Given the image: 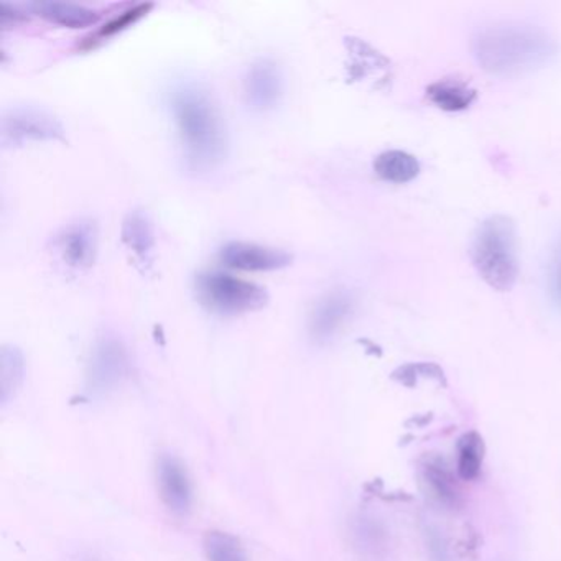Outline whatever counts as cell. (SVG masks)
Masks as SVG:
<instances>
[{
	"mask_svg": "<svg viewBox=\"0 0 561 561\" xmlns=\"http://www.w3.org/2000/svg\"><path fill=\"white\" fill-rule=\"evenodd\" d=\"M472 51L484 70L508 75L545 64L553 55L554 45L538 28L502 25L479 32Z\"/></svg>",
	"mask_w": 561,
	"mask_h": 561,
	"instance_id": "7a4b0ae2",
	"label": "cell"
},
{
	"mask_svg": "<svg viewBox=\"0 0 561 561\" xmlns=\"http://www.w3.org/2000/svg\"><path fill=\"white\" fill-rule=\"evenodd\" d=\"M221 261L238 271H280L290 265L291 255L280 249L264 248L249 242H229L222 248Z\"/></svg>",
	"mask_w": 561,
	"mask_h": 561,
	"instance_id": "ba28073f",
	"label": "cell"
},
{
	"mask_svg": "<svg viewBox=\"0 0 561 561\" xmlns=\"http://www.w3.org/2000/svg\"><path fill=\"white\" fill-rule=\"evenodd\" d=\"M353 297L344 290H333L321 297L310 314L311 340L314 343H327L341 330L351 311H353Z\"/></svg>",
	"mask_w": 561,
	"mask_h": 561,
	"instance_id": "52a82bcc",
	"label": "cell"
},
{
	"mask_svg": "<svg viewBox=\"0 0 561 561\" xmlns=\"http://www.w3.org/2000/svg\"><path fill=\"white\" fill-rule=\"evenodd\" d=\"M354 537L357 538L359 548H363L364 551H369V553H376L383 545L382 528H380L377 522H374V518H359L356 530H354Z\"/></svg>",
	"mask_w": 561,
	"mask_h": 561,
	"instance_id": "d6986e66",
	"label": "cell"
},
{
	"mask_svg": "<svg viewBox=\"0 0 561 561\" xmlns=\"http://www.w3.org/2000/svg\"><path fill=\"white\" fill-rule=\"evenodd\" d=\"M374 172L383 182L403 185L419 176L420 163L415 157L403 150H387L374 160Z\"/></svg>",
	"mask_w": 561,
	"mask_h": 561,
	"instance_id": "5bb4252c",
	"label": "cell"
},
{
	"mask_svg": "<svg viewBox=\"0 0 561 561\" xmlns=\"http://www.w3.org/2000/svg\"><path fill=\"white\" fill-rule=\"evenodd\" d=\"M152 9V4H140L136 5V8L129 9V11L123 12V14L114 18L110 24L104 25L100 32H98L96 37L107 38L113 37V35L119 34V32L126 31L130 25L136 24L137 21L147 15V12Z\"/></svg>",
	"mask_w": 561,
	"mask_h": 561,
	"instance_id": "ffe728a7",
	"label": "cell"
},
{
	"mask_svg": "<svg viewBox=\"0 0 561 561\" xmlns=\"http://www.w3.org/2000/svg\"><path fill=\"white\" fill-rule=\"evenodd\" d=\"M205 550L208 561H248L241 541L225 531H209Z\"/></svg>",
	"mask_w": 561,
	"mask_h": 561,
	"instance_id": "ac0fdd59",
	"label": "cell"
},
{
	"mask_svg": "<svg viewBox=\"0 0 561 561\" xmlns=\"http://www.w3.org/2000/svg\"><path fill=\"white\" fill-rule=\"evenodd\" d=\"M426 96L439 110L446 113H459L474 103L478 91L462 81L442 80L426 88Z\"/></svg>",
	"mask_w": 561,
	"mask_h": 561,
	"instance_id": "7c38bea8",
	"label": "cell"
},
{
	"mask_svg": "<svg viewBox=\"0 0 561 561\" xmlns=\"http://www.w3.org/2000/svg\"><path fill=\"white\" fill-rule=\"evenodd\" d=\"M245 96L254 110L267 111L277 106L282 98V73L272 60H259L245 77Z\"/></svg>",
	"mask_w": 561,
	"mask_h": 561,
	"instance_id": "8fae6325",
	"label": "cell"
},
{
	"mask_svg": "<svg viewBox=\"0 0 561 561\" xmlns=\"http://www.w3.org/2000/svg\"><path fill=\"white\" fill-rule=\"evenodd\" d=\"M160 494L167 507L176 515L188 514L192 508V482L179 459L163 456L157 469Z\"/></svg>",
	"mask_w": 561,
	"mask_h": 561,
	"instance_id": "30bf717a",
	"label": "cell"
},
{
	"mask_svg": "<svg viewBox=\"0 0 561 561\" xmlns=\"http://www.w3.org/2000/svg\"><path fill=\"white\" fill-rule=\"evenodd\" d=\"M484 458V445L478 433H466L459 439L458 446V474L465 481L478 478Z\"/></svg>",
	"mask_w": 561,
	"mask_h": 561,
	"instance_id": "e0dca14e",
	"label": "cell"
},
{
	"mask_svg": "<svg viewBox=\"0 0 561 561\" xmlns=\"http://www.w3.org/2000/svg\"><path fill=\"white\" fill-rule=\"evenodd\" d=\"M196 294L205 307L222 314L261 310L268 301L265 288L222 272L199 275L196 278Z\"/></svg>",
	"mask_w": 561,
	"mask_h": 561,
	"instance_id": "277c9868",
	"label": "cell"
},
{
	"mask_svg": "<svg viewBox=\"0 0 561 561\" xmlns=\"http://www.w3.org/2000/svg\"><path fill=\"white\" fill-rule=\"evenodd\" d=\"M35 14L44 18L51 24L68 28H84L96 24L100 15L91 9L77 4H64V2H37L31 5Z\"/></svg>",
	"mask_w": 561,
	"mask_h": 561,
	"instance_id": "4fadbf2b",
	"label": "cell"
},
{
	"mask_svg": "<svg viewBox=\"0 0 561 561\" xmlns=\"http://www.w3.org/2000/svg\"><path fill=\"white\" fill-rule=\"evenodd\" d=\"M57 248L61 259L70 267H91L98 252L96 226L91 221H78L68 226L58 236Z\"/></svg>",
	"mask_w": 561,
	"mask_h": 561,
	"instance_id": "9c48e42d",
	"label": "cell"
},
{
	"mask_svg": "<svg viewBox=\"0 0 561 561\" xmlns=\"http://www.w3.org/2000/svg\"><path fill=\"white\" fill-rule=\"evenodd\" d=\"M430 550L438 551L435 561H448V551H446L445 545H443L442 538L438 535L430 534Z\"/></svg>",
	"mask_w": 561,
	"mask_h": 561,
	"instance_id": "7402d4cb",
	"label": "cell"
},
{
	"mask_svg": "<svg viewBox=\"0 0 561 561\" xmlns=\"http://www.w3.org/2000/svg\"><path fill=\"white\" fill-rule=\"evenodd\" d=\"M517 228L508 216L482 221L471 245V261L485 284L508 291L518 277Z\"/></svg>",
	"mask_w": 561,
	"mask_h": 561,
	"instance_id": "3957f363",
	"label": "cell"
},
{
	"mask_svg": "<svg viewBox=\"0 0 561 561\" xmlns=\"http://www.w3.org/2000/svg\"><path fill=\"white\" fill-rule=\"evenodd\" d=\"M25 21H27V18H25L24 12L11 8L9 4L0 5V25H2V27L11 28Z\"/></svg>",
	"mask_w": 561,
	"mask_h": 561,
	"instance_id": "44dd1931",
	"label": "cell"
},
{
	"mask_svg": "<svg viewBox=\"0 0 561 561\" xmlns=\"http://www.w3.org/2000/svg\"><path fill=\"white\" fill-rule=\"evenodd\" d=\"M170 106L190 163L208 169L221 162L226 152L225 124L211 96L198 84H180L170 94Z\"/></svg>",
	"mask_w": 561,
	"mask_h": 561,
	"instance_id": "6da1fadb",
	"label": "cell"
},
{
	"mask_svg": "<svg viewBox=\"0 0 561 561\" xmlns=\"http://www.w3.org/2000/svg\"><path fill=\"white\" fill-rule=\"evenodd\" d=\"M422 471L423 479H425L433 497L438 499L445 505L458 504V488H456L455 479L451 478V472L448 471L443 459L430 456L426 458Z\"/></svg>",
	"mask_w": 561,
	"mask_h": 561,
	"instance_id": "9a60e30c",
	"label": "cell"
},
{
	"mask_svg": "<svg viewBox=\"0 0 561 561\" xmlns=\"http://www.w3.org/2000/svg\"><path fill=\"white\" fill-rule=\"evenodd\" d=\"M123 239L137 255L146 259L153 248V231L147 215L133 211L123 226Z\"/></svg>",
	"mask_w": 561,
	"mask_h": 561,
	"instance_id": "2e32d148",
	"label": "cell"
},
{
	"mask_svg": "<svg viewBox=\"0 0 561 561\" xmlns=\"http://www.w3.org/2000/svg\"><path fill=\"white\" fill-rule=\"evenodd\" d=\"M127 373V353L114 337L98 341L88 364L87 389L93 396H103L123 382Z\"/></svg>",
	"mask_w": 561,
	"mask_h": 561,
	"instance_id": "8992f818",
	"label": "cell"
},
{
	"mask_svg": "<svg viewBox=\"0 0 561 561\" xmlns=\"http://www.w3.org/2000/svg\"><path fill=\"white\" fill-rule=\"evenodd\" d=\"M64 126L54 114L38 107L22 106L8 111L2 119V142L24 146L64 139Z\"/></svg>",
	"mask_w": 561,
	"mask_h": 561,
	"instance_id": "5b68a950",
	"label": "cell"
}]
</instances>
